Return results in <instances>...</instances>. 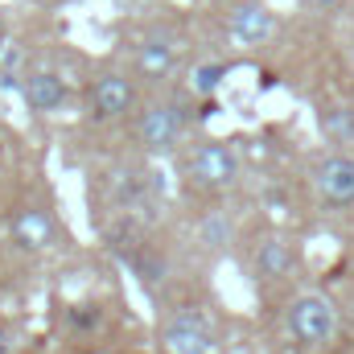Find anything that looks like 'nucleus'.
Masks as SVG:
<instances>
[{"mask_svg": "<svg viewBox=\"0 0 354 354\" xmlns=\"http://www.w3.org/2000/svg\"><path fill=\"white\" fill-rule=\"evenodd\" d=\"M136 66H140V75H145L149 83L169 79V75H174V66H177V46L169 41V37H149V41L140 46Z\"/></svg>", "mask_w": 354, "mask_h": 354, "instance_id": "nucleus-10", "label": "nucleus"}, {"mask_svg": "<svg viewBox=\"0 0 354 354\" xmlns=\"http://www.w3.org/2000/svg\"><path fill=\"white\" fill-rule=\"evenodd\" d=\"M309 4H317V8H338L342 0H309Z\"/></svg>", "mask_w": 354, "mask_h": 354, "instance_id": "nucleus-16", "label": "nucleus"}, {"mask_svg": "<svg viewBox=\"0 0 354 354\" xmlns=\"http://www.w3.org/2000/svg\"><path fill=\"white\" fill-rule=\"evenodd\" d=\"M181 128H185V115L174 103H157L140 115V145L149 153H169L177 140H181Z\"/></svg>", "mask_w": 354, "mask_h": 354, "instance_id": "nucleus-5", "label": "nucleus"}, {"mask_svg": "<svg viewBox=\"0 0 354 354\" xmlns=\"http://www.w3.org/2000/svg\"><path fill=\"white\" fill-rule=\"evenodd\" d=\"M227 235H231V223H227V218H206L202 239H206L210 248H223V243H227Z\"/></svg>", "mask_w": 354, "mask_h": 354, "instance_id": "nucleus-15", "label": "nucleus"}, {"mask_svg": "<svg viewBox=\"0 0 354 354\" xmlns=\"http://www.w3.org/2000/svg\"><path fill=\"white\" fill-rule=\"evenodd\" d=\"M292 264H297V256H292V243H288V239H280V235L260 239V248H256V272H260L264 280H280V276H288Z\"/></svg>", "mask_w": 354, "mask_h": 354, "instance_id": "nucleus-11", "label": "nucleus"}, {"mask_svg": "<svg viewBox=\"0 0 354 354\" xmlns=\"http://www.w3.org/2000/svg\"><path fill=\"white\" fill-rule=\"evenodd\" d=\"M0 37H4V21H0Z\"/></svg>", "mask_w": 354, "mask_h": 354, "instance_id": "nucleus-18", "label": "nucleus"}, {"mask_svg": "<svg viewBox=\"0 0 354 354\" xmlns=\"http://www.w3.org/2000/svg\"><path fill=\"white\" fill-rule=\"evenodd\" d=\"M128 264H132V272H136L145 284H157V280L165 276V260H157L153 252H132V256H128Z\"/></svg>", "mask_w": 354, "mask_h": 354, "instance_id": "nucleus-14", "label": "nucleus"}, {"mask_svg": "<svg viewBox=\"0 0 354 354\" xmlns=\"http://www.w3.org/2000/svg\"><path fill=\"white\" fill-rule=\"evenodd\" d=\"M231 37L239 41V46H264L268 37L276 33V17L268 12L264 4H239L235 12H231Z\"/></svg>", "mask_w": 354, "mask_h": 354, "instance_id": "nucleus-7", "label": "nucleus"}, {"mask_svg": "<svg viewBox=\"0 0 354 354\" xmlns=\"http://www.w3.org/2000/svg\"><path fill=\"white\" fill-rule=\"evenodd\" d=\"M223 79H227V66L223 62H202V66H194L189 87H194V95H214Z\"/></svg>", "mask_w": 354, "mask_h": 354, "instance_id": "nucleus-13", "label": "nucleus"}, {"mask_svg": "<svg viewBox=\"0 0 354 354\" xmlns=\"http://www.w3.org/2000/svg\"><path fill=\"white\" fill-rule=\"evenodd\" d=\"M313 185L322 194L326 206H354V157L346 153H330L313 165Z\"/></svg>", "mask_w": 354, "mask_h": 354, "instance_id": "nucleus-4", "label": "nucleus"}, {"mask_svg": "<svg viewBox=\"0 0 354 354\" xmlns=\"http://www.w3.org/2000/svg\"><path fill=\"white\" fill-rule=\"evenodd\" d=\"M317 128H322V136L330 145L354 149V107H346V103H326L317 111Z\"/></svg>", "mask_w": 354, "mask_h": 354, "instance_id": "nucleus-12", "label": "nucleus"}, {"mask_svg": "<svg viewBox=\"0 0 354 354\" xmlns=\"http://www.w3.org/2000/svg\"><path fill=\"white\" fill-rule=\"evenodd\" d=\"M288 334L301 346H330L338 338V309L322 292H301L288 305Z\"/></svg>", "mask_w": 354, "mask_h": 354, "instance_id": "nucleus-1", "label": "nucleus"}, {"mask_svg": "<svg viewBox=\"0 0 354 354\" xmlns=\"http://www.w3.org/2000/svg\"><path fill=\"white\" fill-rule=\"evenodd\" d=\"M8 351V338H4V330H0V354Z\"/></svg>", "mask_w": 354, "mask_h": 354, "instance_id": "nucleus-17", "label": "nucleus"}, {"mask_svg": "<svg viewBox=\"0 0 354 354\" xmlns=\"http://www.w3.org/2000/svg\"><path fill=\"white\" fill-rule=\"evenodd\" d=\"M185 174H189L194 185H202V189H231L235 177H239V157H235L231 145L210 140V145H198L185 157Z\"/></svg>", "mask_w": 354, "mask_h": 354, "instance_id": "nucleus-3", "label": "nucleus"}, {"mask_svg": "<svg viewBox=\"0 0 354 354\" xmlns=\"http://www.w3.org/2000/svg\"><path fill=\"white\" fill-rule=\"evenodd\" d=\"M132 103H136V91H132V83L124 75H103L91 87V115H99V120H115Z\"/></svg>", "mask_w": 354, "mask_h": 354, "instance_id": "nucleus-6", "label": "nucleus"}, {"mask_svg": "<svg viewBox=\"0 0 354 354\" xmlns=\"http://www.w3.org/2000/svg\"><path fill=\"white\" fill-rule=\"evenodd\" d=\"M161 342L169 354H214L218 342H214V330L206 322V313L198 305H177L174 313L165 317L161 326Z\"/></svg>", "mask_w": 354, "mask_h": 354, "instance_id": "nucleus-2", "label": "nucleus"}, {"mask_svg": "<svg viewBox=\"0 0 354 354\" xmlns=\"http://www.w3.org/2000/svg\"><path fill=\"white\" fill-rule=\"evenodd\" d=\"M21 95H25V103H29L33 111H58L62 99H66V83H62L54 71H33V75H25Z\"/></svg>", "mask_w": 354, "mask_h": 354, "instance_id": "nucleus-8", "label": "nucleus"}, {"mask_svg": "<svg viewBox=\"0 0 354 354\" xmlns=\"http://www.w3.org/2000/svg\"><path fill=\"white\" fill-rule=\"evenodd\" d=\"M12 239H17L21 248H50V239H54V218H50L46 210H37V206H25V210L12 214Z\"/></svg>", "mask_w": 354, "mask_h": 354, "instance_id": "nucleus-9", "label": "nucleus"}]
</instances>
